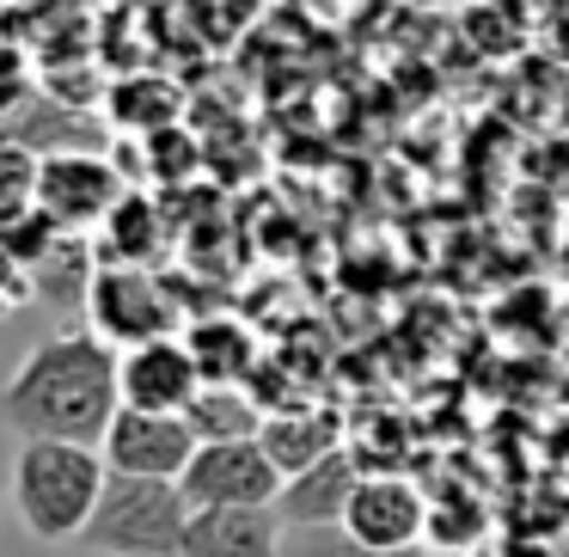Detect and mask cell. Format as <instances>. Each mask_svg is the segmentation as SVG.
Masks as SVG:
<instances>
[{
    "instance_id": "6da1fadb",
    "label": "cell",
    "mask_w": 569,
    "mask_h": 557,
    "mask_svg": "<svg viewBox=\"0 0 569 557\" xmlns=\"http://www.w3.org/2000/svg\"><path fill=\"white\" fill-rule=\"evenodd\" d=\"M117 410H123V349L92 325H62L38 337L0 386V417L13 435L99 447Z\"/></svg>"
},
{
    "instance_id": "7a4b0ae2",
    "label": "cell",
    "mask_w": 569,
    "mask_h": 557,
    "mask_svg": "<svg viewBox=\"0 0 569 557\" xmlns=\"http://www.w3.org/2000/svg\"><path fill=\"white\" fill-rule=\"evenodd\" d=\"M104 447L92 441H56V435H19L13 454V515L38 545H68L87 533L92 508L104 496Z\"/></svg>"
},
{
    "instance_id": "3957f363",
    "label": "cell",
    "mask_w": 569,
    "mask_h": 557,
    "mask_svg": "<svg viewBox=\"0 0 569 557\" xmlns=\"http://www.w3.org/2000/svg\"><path fill=\"white\" fill-rule=\"evenodd\" d=\"M190 515H197V508H190V496L178 478L111 471L87 533H80V545L99 551V557H184Z\"/></svg>"
},
{
    "instance_id": "277c9868",
    "label": "cell",
    "mask_w": 569,
    "mask_h": 557,
    "mask_svg": "<svg viewBox=\"0 0 569 557\" xmlns=\"http://www.w3.org/2000/svg\"><path fill=\"white\" fill-rule=\"evenodd\" d=\"M178 484L190 508H276L288 471L276 466L263 435H239V441H197Z\"/></svg>"
},
{
    "instance_id": "5b68a950",
    "label": "cell",
    "mask_w": 569,
    "mask_h": 557,
    "mask_svg": "<svg viewBox=\"0 0 569 557\" xmlns=\"http://www.w3.org/2000/svg\"><path fill=\"white\" fill-rule=\"evenodd\" d=\"M87 325L99 337H111L117 349H136L148 337H166L172 331V295L166 282L153 276V263H99L92 276V295H87Z\"/></svg>"
},
{
    "instance_id": "8992f818",
    "label": "cell",
    "mask_w": 569,
    "mask_h": 557,
    "mask_svg": "<svg viewBox=\"0 0 569 557\" xmlns=\"http://www.w3.org/2000/svg\"><path fill=\"white\" fill-rule=\"evenodd\" d=\"M123 172L117 160H104V148H68V153H43V178H38V209L68 233H99L104 215L123 202Z\"/></svg>"
},
{
    "instance_id": "52a82bcc",
    "label": "cell",
    "mask_w": 569,
    "mask_h": 557,
    "mask_svg": "<svg viewBox=\"0 0 569 557\" xmlns=\"http://www.w3.org/2000/svg\"><path fill=\"white\" fill-rule=\"evenodd\" d=\"M104 466L111 471H141V478H184L190 454H197V429L184 410H148L123 405L104 429Z\"/></svg>"
},
{
    "instance_id": "ba28073f",
    "label": "cell",
    "mask_w": 569,
    "mask_h": 557,
    "mask_svg": "<svg viewBox=\"0 0 569 557\" xmlns=\"http://www.w3.org/2000/svg\"><path fill=\"white\" fill-rule=\"evenodd\" d=\"M343 527L380 551H417L429 527V496L398 471H361L356 496L343 508Z\"/></svg>"
},
{
    "instance_id": "9c48e42d",
    "label": "cell",
    "mask_w": 569,
    "mask_h": 557,
    "mask_svg": "<svg viewBox=\"0 0 569 557\" xmlns=\"http://www.w3.org/2000/svg\"><path fill=\"white\" fill-rule=\"evenodd\" d=\"M197 392H202V368H197V356H190V344L178 331L123 349V405L190 410Z\"/></svg>"
},
{
    "instance_id": "30bf717a",
    "label": "cell",
    "mask_w": 569,
    "mask_h": 557,
    "mask_svg": "<svg viewBox=\"0 0 569 557\" xmlns=\"http://www.w3.org/2000/svg\"><path fill=\"white\" fill-rule=\"evenodd\" d=\"M0 136L26 141L31 153H68V148H104L111 129H99L80 105H68L62 92H19L13 105H0Z\"/></svg>"
},
{
    "instance_id": "8fae6325",
    "label": "cell",
    "mask_w": 569,
    "mask_h": 557,
    "mask_svg": "<svg viewBox=\"0 0 569 557\" xmlns=\"http://www.w3.org/2000/svg\"><path fill=\"white\" fill-rule=\"evenodd\" d=\"M288 520L276 508H197L184 557H282Z\"/></svg>"
},
{
    "instance_id": "7c38bea8",
    "label": "cell",
    "mask_w": 569,
    "mask_h": 557,
    "mask_svg": "<svg viewBox=\"0 0 569 557\" xmlns=\"http://www.w3.org/2000/svg\"><path fill=\"white\" fill-rule=\"evenodd\" d=\"M356 484H361V459L349 454V447H337V454L288 471L282 496H276V515H282L288 527H300V520H343Z\"/></svg>"
},
{
    "instance_id": "4fadbf2b",
    "label": "cell",
    "mask_w": 569,
    "mask_h": 557,
    "mask_svg": "<svg viewBox=\"0 0 569 557\" xmlns=\"http://www.w3.org/2000/svg\"><path fill=\"white\" fill-rule=\"evenodd\" d=\"M263 447L276 454L282 471H300V466H312V459L337 454L349 441H343V417L331 405H276L263 417Z\"/></svg>"
},
{
    "instance_id": "5bb4252c",
    "label": "cell",
    "mask_w": 569,
    "mask_h": 557,
    "mask_svg": "<svg viewBox=\"0 0 569 557\" xmlns=\"http://www.w3.org/2000/svg\"><path fill=\"white\" fill-rule=\"evenodd\" d=\"M92 246H99V263H153L166 251V209L148 190H123V202L104 215Z\"/></svg>"
},
{
    "instance_id": "9a60e30c",
    "label": "cell",
    "mask_w": 569,
    "mask_h": 557,
    "mask_svg": "<svg viewBox=\"0 0 569 557\" xmlns=\"http://www.w3.org/2000/svg\"><path fill=\"white\" fill-rule=\"evenodd\" d=\"M92 276H99V246H92V233H62L38 263H31V288H38V300L56 312L87 307Z\"/></svg>"
},
{
    "instance_id": "2e32d148",
    "label": "cell",
    "mask_w": 569,
    "mask_h": 557,
    "mask_svg": "<svg viewBox=\"0 0 569 557\" xmlns=\"http://www.w3.org/2000/svg\"><path fill=\"white\" fill-rule=\"evenodd\" d=\"M190 429H197V441H239V435H263V417H270V405H263L251 386H221V380H202V392L190 398Z\"/></svg>"
},
{
    "instance_id": "e0dca14e",
    "label": "cell",
    "mask_w": 569,
    "mask_h": 557,
    "mask_svg": "<svg viewBox=\"0 0 569 557\" xmlns=\"http://www.w3.org/2000/svg\"><path fill=\"white\" fill-rule=\"evenodd\" d=\"M190 356H197L202 380H221V386H246L258 374V337L246 331L239 319H197L184 331Z\"/></svg>"
},
{
    "instance_id": "ac0fdd59",
    "label": "cell",
    "mask_w": 569,
    "mask_h": 557,
    "mask_svg": "<svg viewBox=\"0 0 569 557\" xmlns=\"http://www.w3.org/2000/svg\"><path fill=\"white\" fill-rule=\"evenodd\" d=\"M38 178H43V153L0 136V227H13L19 215L38 209Z\"/></svg>"
},
{
    "instance_id": "d6986e66",
    "label": "cell",
    "mask_w": 569,
    "mask_h": 557,
    "mask_svg": "<svg viewBox=\"0 0 569 557\" xmlns=\"http://www.w3.org/2000/svg\"><path fill=\"white\" fill-rule=\"evenodd\" d=\"M282 557H417V551H380V545L356 539L343 520H300L282 533Z\"/></svg>"
},
{
    "instance_id": "ffe728a7",
    "label": "cell",
    "mask_w": 569,
    "mask_h": 557,
    "mask_svg": "<svg viewBox=\"0 0 569 557\" xmlns=\"http://www.w3.org/2000/svg\"><path fill=\"white\" fill-rule=\"evenodd\" d=\"M490 520H483L478 503H429V527H422V545L429 551H459L466 557L471 545H483Z\"/></svg>"
},
{
    "instance_id": "44dd1931",
    "label": "cell",
    "mask_w": 569,
    "mask_h": 557,
    "mask_svg": "<svg viewBox=\"0 0 569 557\" xmlns=\"http://www.w3.org/2000/svg\"><path fill=\"white\" fill-rule=\"evenodd\" d=\"M26 300H38V288H31V263L0 239V319H7L13 307H26Z\"/></svg>"
},
{
    "instance_id": "7402d4cb",
    "label": "cell",
    "mask_w": 569,
    "mask_h": 557,
    "mask_svg": "<svg viewBox=\"0 0 569 557\" xmlns=\"http://www.w3.org/2000/svg\"><path fill=\"white\" fill-rule=\"evenodd\" d=\"M466 557H508V551H502V545H471Z\"/></svg>"
}]
</instances>
